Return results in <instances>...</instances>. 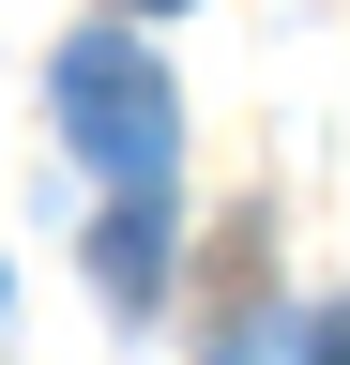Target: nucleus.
<instances>
[{"label": "nucleus", "instance_id": "20e7f679", "mask_svg": "<svg viewBox=\"0 0 350 365\" xmlns=\"http://www.w3.org/2000/svg\"><path fill=\"white\" fill-rule=\"evenodd\" d=\"M122 16H183V0H122Z\"/></svg>", "mask_w": 350, "mask_h": 365}, {"label": "nucleus", "instance_id": "7ed1b4c3", "mask_svg": "<svg viewBox=\"0 0 350 365\" xmlns=\"http://www.w3.org/2000/svg\"><path fill=\"white\" fill-rule=\"evenodd\" d=\"M304 365H350V304H320V319H304Z\"/></svg>", "mask_w": 350, "mask_h": 365}, {"label": "nucleus", "instance_id": "f03ea898", "mask_svg": "<svg viewBox=\"0 0 350 365\" xmlns=\"http://www.w3.org/2000/svg\"><path fill=\"white\" fill-rule=\"evenodd\" d=\"M92 274H107V304H153V289H168V182H122V213H107Z\"/></svg>", "mask_w": 350, "mask_h": 365}, {"label": "nucleus", "instance_id": "f257e3e1", "mask_svg": "<svg viewBox=\"0 0 350 365\" xmlns=\"http://www.w3.org/2000/svg\"><path fill=\"white\" fill-rule=\"evenodd\" d=\"M46 91H61V137H76L107 182H168V153H183V107H168V61H153L138 31H76Z\"/></svg>", "mask_w": 350, "mask_h": 365}]
</instances>
